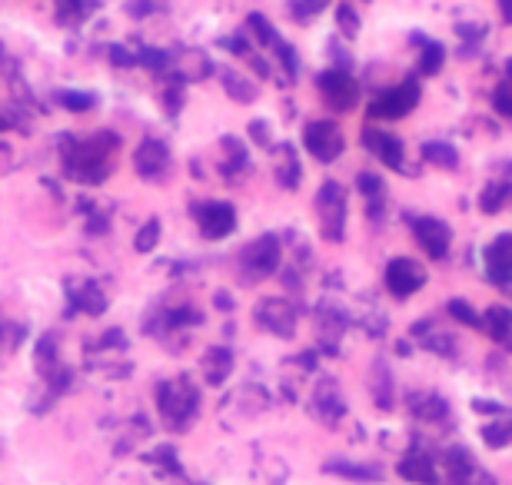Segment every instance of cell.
Returning <instances> with one entry per match:
<instances>
[{
  "instance_id": "cell-40",
  "label": "cell",
  "mask_w": 512,
  "mask_h": 485,
  "mask_svg": "<svg viewBox=\"0 0 512 485\" xmlns=\"http://www.w3.org/2000/svg\"><path fill=\"white\" fill-rule=\"evenodd\" d=\"M499 10H503V20L512 24V0H499Z\"/></svg>"
},
{
  "instance_id": "cell-26",
  "label": "cell",
  "mask_w": 512,
  "mask_h": 485,
  "mask_svg": "<svg viewBox=\"0 0 512 485\" xmlns=\"http://www.w3.org/2000/svg\"><path fill=\"white\" fill-rule=\"evenodd\" d=\"M276 177L286 190H296L300 187V163H296V150L290 143H283L280 147V167H276Z\"/></svg>"
},
{
  "instance_id": "cell-38",
  "label": "cell",
  "mask_w": 512,
  "mask_h": 485,
  "mask_svg": "<svg viewBox=\"0 0 512 485\" xmlns=\"http://www.w3.org/2000/svg\"><path fill=\"white\" fill-rule=\"evenodd\" d=\"M250 137L256 140V143H260V147H270V133H266V123L260 120V123H250Z\"/></svg>"
},
{
  "instance_id": "cell-1",
  "label": "cell",
  "mask_w": 512,
  "mask_h": 485,
  "mask_svg": "<svg viewBox=\"0 0 512 485\" xmlns=\"http://www.w3.org/2000/svg\"><path fill=\"white\" fill-rule=\"evenodd\" d=\"M114 153H117L114 133H97V137L80 140L67 150L64 167L80 183H100L110 173V167H114Z\"/></svg>"
},
{
  "instance_id": "cell-8",
  "label": "cell",
  "mask_w": 512,
  "mask_h": 485,
  "mask_svg": "<svg viewBox=\"0 0 512 485\" xmlns=\"http://www.w3.org/2000/svg\"><path fill=\"white\" fill-rule=\"evenodd\" d=\"M426 286V270L409 256H396V260L386 263V290L396 299H406L419 293Z\"/></svg>"
},
{
  "instance_id": "cell-6",
  "label": "cell",
  "mask_w": 512,
  "mask_h": 485,
  "mask_svg": "<svg viewBox=\"0 0 512 485\" xmlns=\"http://www.w3.org/2000/svg\"><path fill=\"white\" fill-rule=\"evenodd\" d=\"M303 147L310 150L313 160L333 163L343 157L346 140H343V130L336 127L333 120H313V123H306V130H303Z\"/></svg>"
},
{
  "instance_id": "cell-36",
  "label": "cell",
  "mask_w": 512,
  "mask_h": 485,
  "mask_svg": "<svg viewBox=\"0 0 512 485\" xmlns=\"http://www.w3.org/2000/svg\"><path fill=\"white\" fill-rule=\"evenodd\" d=\"M160 243V220H150V223H143L140 226V233H137V253H150L153 246Z\"/></svg>"
},
{
  "instance_id": "cell-7",
  "label": "cell",
  "mask_w": 512,
  "mask_h": 485,
  "mask_svg": "<svg viewBox=\"0 0 512 485\" xmlns=\"http://www.w3.org/2000/svg\"><path fill=\"white\" fill-rule=\"evenodd\" d=\"M416 103H419V84L409 77L406 84L386 90V94H380L370 103V117H376V120H403L406 113L416 107Z\"/></svg>"
},
{
  "instance_id": "cell-30",
  "label": "cell",
  "mask_w": 512,
  "mask_h": 485,
  "mask_svg": "<svg viewBox=\"0 0 512 485\" xmlns=\"http://www.w3.org/2000/svg\"><path fill=\"white\" fill-rule=\"evenodd\" d=\"M446 313L453 316L456 323H463V326H469V329H483V316H479L476 309L466 303V299H449Z\"/></svg>"
},
{
  "instance_id": "cell-23",
  "label": "cell",
  "mask_w": 512,
  "mask_h": 485,
  "mask_svg": "<svg viewBox=\"0 0 512 485\" xmlns=\"http://www.w3.org/2000/svg\"><path fill=\"white\" fill-rule=\"evenodd\" d=\"M84 290H70L67 286V296H70V309H84V313H104L107 309V299L100 296V290L94 283H80Z\"/></svg>"
},
{
  "instance_id": "cell-11",
  "label": "cell",
  "mask_w": 512,
  "mask_h": 485,
  "mask_svg": "<svg viewBox=\"0 0 512 485\" xmlns=\"http://www.w3.org/2000/svg\"><path fill=\"white\" fill-rule=\"evenodd\" d=\"M320 94L333 110L346 113L360 100V84H356L346 70H326V74H320Z\"/></svg>"
},
{
  "instance_id": "cell-17",
  "label": "cell",
  "mask_w": 512,
  "mask_h": 485,
  "mask_svg": "<svg viewBox=\"0 0 512 485\" xmlns=\"http://www.w3.org/2000/svg\"><path fill=\"white\" fill-rule=\"evenodd\" d=\"M310 409H313L316 419L326 422V426H336V422L346 416V402L340 396V386H336L333 379H320L316 389H313Z\"/></svg>"
},
{
  "instance_id": "cell-29",
  "label": "cell",
  "mask_w": 512,
  "mask_h": 485,
  "mask_svg": "<svg viewBox=\"0 0 512 485\" xmlns=\"http://www.w3.org/2000/svg\"><path fill=\"white\" fill-rule=\"evenodd\" d=\"M356 187H360V193L370 200V216L376 220V216H380V203H383V180L376 177V173H360V177H356Z\"/></svg>"
},
{
  "instance_id": "cell-35",
  "label": "cell",
  "mask_w": 512,
  "mask_h": 485,
  "mask_svg": "<svg viewBox=\"0 0 512 485\" xmlns=\"http://www.w3.org/2000/svg\"><path fill=\"white\" fill-rule=\"evenodd\" d=\"M336 24H340V34L346 40H356V34H360V17H356V10L350 4L336 7Z\"/></svg>"
},
{
  "instance_id": "cell-31",
  "label": "cell",
  "mask_w": 512,
  "mask_h": 485,
  "mask_svg": "<svg viewBox=\"0 0 512 485\" xmlns=\"http://www.w3.org/2000/svg\"><path fill=\"white\" fill-rule=\"evenodd\" d=\"M493 107H496V113H503L506 120H512V60L506 64V77L499 80V87L493 94Z\"/></svg>"
},
{
  "instance_id": "cell-33",
  "label": "cell",
  "mask_w": 512,
  "mask_h": 485,
  "mask_svg": "<svg viewBox=\"0 0 512 485\" xmlns=\"http://www.w3.org/2000/svg\"><path fill=\"white\" fill-rule=\"evenodd\" d=\"M223 87H227V94L233 100H240V103H250L256 97V87L240 74H223Z\"/></svg>"
},
{
  "instance_id": "cell-20",
  "label": "cell",
  "mask_w": 512,
  "mask_h": 485,
  "mask_svg": "<svg viewBox=\"0 0 512 485\" xmlns=\"http://www.w3.org/2000/svg\"><path fill=\"white\" fill-rule=\"evenodd\" d=\"M483 326L489 329V336H493L499 346L512 349V309L509 306H489Z\"/></svg>"
},
{
  "instance_id": "cell-10",
  "label": "cell",
  "mask_w": 512,
  "mask_h": 485,
  "mask_svg": "<svg viewBox=\"0 0 512 485\" xmlns=\"http://www.w3.org/2000/svg\"><path fill=\"white\" fill-rule=\"evenodd\" d=\"M200 223V233L207 236V240H223V236H230L237 230V210H233V203H220V200H210V203H200L197 210H193Z\"/></svg>"
},
{
  "instance_id": "cell-12",
  "label": "cell",
  "mask_w": 512,
  "mask_h": 485,
  "mask_svg": "<svg viewBox=\"0 0 512 485\" xmlns=\"http://www.w3.org/2000/svg\"><path fill=\"white\" fill-rule=\"evenodd\" d=\"M413 236L429 260H443L449 246H453V230L443 220H436V216H419V220H413Z\"/></svg>"
},
{
  "instance_id": "cell-15",
  "label": "cell",
  "mask_w": 512,
  "mask_h": 485,
  "mask_svg": "<svg viewBox=\"0 0 512 485\" xmlns=\"http://www.w3.org/2000/svg\"><path fill=\"white\" fill-rule=\"evenodd\" d=\"M363 147L380 157V163H386L389 170H406V150H403V140L393 137L389 130H376V127H366L363 130Z\"/></svg>"
},
{
  "instance_id": "cell-14",
  "label": "cell",
  "mask_w": 512,
  "mask_h": 485,
  "mask_svg": "<svg viewBox=\"0 0 512 485\" xmlns=\"http://www.w3.org/2000/svg\"><path fill=\"white\" fill-rule=\"evenodd\" d=\"M256 323H260L266 333L290 339L296 333V309L286 303V299H263V303L256 306Z\"/></svg>"
},
{
  "instance_id": "cell-22",
  "label": "cell",
  "mask_w": 512,
  "mask_h": 485,
  "mask_svg": "<svg viewBox=\"0 0 512 485\" xmlns=\"http://www.w3.org/2000/svg\"><path fill=\"white\" fill-rule=\"evenodd\" d=\"M423 160L429 167H439V170H456L459 167V153L453 143H443V140H429L423 143Z\"/></svg>"
},
{
  "instance_id": "cell-3",
  "label": "cell",
  "mask_w": 512,
  "mask_h": 485,
  "mask_svg": "<svg viewBox=\"0 0 512 485\" xmlns=\"http://www.w3.org/2000/svg\"><path fill=\"white\" fill-rule=\"evenodd\" d=\"M280 256H283L280 236H273V233L256 236V240L243 246V253H240V276L247 283H260V280H266V276L276 273Z\"/></svg>"
},
{
  "instance_id": "cell-2",
  "label": "cell",
  "mask_w": 512,
  "mask_h": 485,
  "mask_svg": "<svg viewBox=\"0 0 512 485\" xmlns=\"http://www.w3.org/2000/svg\"><path fill=\"white\" fill-rule=\"evenodd\" d=\"M157 409L170 429H180V432L190 429V422L197 419V412H200V389L193 386L187 376L163 379L157 386Z\"/></svg>"
},
{
  "instance_id": "cell-34",
  "label": "cell",
  "mask_w": 512,
  "mask_h": 485,
  "mask_svg": "<svg viewBox=\"0 0 512 485\" xmlns=\"http://www.w3.org/2000/svg\"><path fill=\"white\" fill-rule=\"evenodd\" d=\"M57 100H60V107H67V110H74V113H84V110H90L97 103V97L84 94V90H60Z\"/></svg>"
},
{
  "instance_id": "cell-24",
  "label": "cell",
  "mask_w": 512,
  "mask_h": 485,
  "mask_svg": "<svg viewBox=\"0 0 512 485\" xmlns=\"http://www.w3.org/2000/svg\"><path fill=\"white\" fill-rule=\"evenodd\" d=\"M479 436H483L489 449H509L512 446V419L496 416L493 422H486V426L479 429Z\"/></svg>"
},
{
  "instance_id": "cell-28",
  "label": "cell",
  "mask_w": 512,
  "mask_h": 485,
  "mask_svg": "<svg viewBox=\"0 0 512 485\" xmlns=\"http://www.w3.org/2000/svg\"><path fill=\"white\" fill-rule=\"evenodd\" d=\"M373 396H376V406H380V409L393 406V376H389L386 363L373 366Z\"/></svg>"
},
{
  "instance_id": "cell-4",
  "label": "cell",
  "mask_w": 512,
  "mask_h": 485,
  "mask_svg": "<svg viewBox=\"0 0 512 485\" xmlns=\"http://www.w3.org/2000/svg\"><path fill=\"white\" fill-rule=\"evenodd\" d=\"M316 220L323 240L340 243L346 233V190L336 180H326L316 193Z\"/></svg>"
},
{
  "instance_id": "cell-5",
  "label": "cell",
  "mask_w": 512,
  "mask_h": 485,
  "mask_svg": "<svg viewBox=\"0 0 512 485\" xmlns=\"http://www.w3.org/2000/svg\"><path fill=\"white\" fill-rule=\"evenodd\" d=\"M443 482L446 485H499L489 472L479 466V459L463 446L443 449Z\"/></svg>"
},
{
  "instance_id": "cell-19",
  "label": "cell",
  "mask_w": 512,
  "mask_h": 485,
  "mask_svg": "<svg viewBox=\"0 0 512 485\" xmlns=\"http://www.w3.org/2000/svg\"><path fill=\"white\" fill-rule=\"evenodd\" d=\"M409 412H413V419L419 422H433V426H439V422L449 419V402L443 396H436V392H413V396L406 399Z\"/></svg>"
},
{
  "instance_id": "cell-16",
  "label": "cell",
  "mask_w": 512,
  "mask_h": 485,
  "mask_svg": "<svg viewBox=\"0 0 512 485\" xmlns=\"http://www.w3.org/2000/svg\"><path fill=\"white\" fill-rule=\"evenodd\" d=\"M486 273L489 280L506 286V293H512V233H499L486 246Z\"/></svg>"
},
{
  "instance_id": "cell-9",
  "label": "cell",
  "mask_w": 512,
  "mask_h": 485,
  "mask_svg": "<svg viewBox=\"0 0 512 485\" xmlns=\"http://www.w3.org/2000/svg\"><path fill=\"white\" fill-rule=\"evenodd\" d=\"M399 479L413 482V485H443V472H439V462L429 449L413 446L403 459L396 462Z\"/></svg>"
},
{
  "instance_id": "cell-37",
  "label": "cell",
  "mask_w": 512,
  "mask_h": 485,
  "mask_svg": "<svg viewBox=\"0 0 512 485\" xmlns=\"http://www.w3.org/2000/svg\"><path fill=\"white\" fill-rule=\"evenodd\" d=\"M320 10H326V0H290V14L293 20H310L313 14H320Z\"/></svg>"
},
{
  "instance_id": "cell-27",
  "label": "cell",
  "mask_w": 512,
  "mask_h": 485,
  "mask_svg": "<svg viewBox=\"0 0 512 485\" xmlns=\"http://www.w3.org/2000/svg\"><path fill=\"white\" fill-rule=\"evenodd\" d=\"M509 193H512V187L506 180H496V183H489V187L483 190V196H479V210H483L486 216H496L499 210L506 206V200H509Z\"/></svg>"
},
{
  "instance_id": "cell-32",
  "label": "cell",
  "mask_w": 512,
  "mask_h": 485,
  "mask_svg": "<svg viewBox=\"0 0 512 485\" xmlns=\"http://www.w3.org/2000/svg\"><path fill=\"white\" fill-rule=\"evenodd\" d=\"M247 24H250L253 37H256V44H260V47H276V44H280V37H276L273 24H270V20H266L263 14H250V17H247Z\"/></svg>"
},
{
  "instance_id": "cell-13",
  "label": "cell",
  "mask_w": 512,
  "mask_h": 485,
  "mask_svg": "<svg viewBox=\"0 0 512 485\" xmlns=\"http://www.w3.org/2000/svg\"><path fill=\"white\" fill-rule=\"evenodd\" d=\"M133 167H137L140 177H143V180H150V183L167 180V173H170V167H173L167 143H160V140H143V143H140V150H137V157H133Z\"/></svg>"
},
{
  "instance_id": "cell-39",
  "label": "cell",
  "mask_w": 512,
  "mask_h": 485,
  "mask_svg": "<svg viewBox=\"0 0 512 485\" xmlns=\"http://www.w3.org/2000/svg\"><path fill=\"white\" fill-rule=\"evenodd\" d=\"M473 406H476V412H493V416H503V412H506L499 402H486V399H476Z\"/></svg>"
},
{
  "instance_id": "cell-21",
  "label": "cell",
  "mask_w": 512,
  "mask_h": 485,
  "mask_svg": "<svg viewBox=\"0 0 512 485\" xmlns=\"http://www.w3.org/2000/svg\"><path fill=\"white\" fill-rule=\"evenodd\" d=\"M230 369H233V356H230V349H210L207 356H203V376H207V383L210 386H220L223 379L230 376Z\"/></svg>"
},
{
  "instance_id": "cell-25",
  "label": "cell",
  "mask_w": 512,
  "mask_h": 485,
  "mask_svg": "<svg viewBox=\"0 0 512 485\" xmlns=\"http://www.w3.org/2000/svg\"><path fill=\"white\" fill-rule=\"evenodd\" d=\"M416 44L423 47V50H419V54H423V60H419V74L433 77L436 70L443 67V60H446L443 44H436V40H426V37H416Z\"/></svg>"
},
{
  "instance_id": "cell-18",
  "label": "cell",
  "mask_w": 512,
  "mask_h": 485,
  "mask_svg": "<svg viewBox=\"0 0 512 485\" xmlns=\"http://www.w3.org/2000/svg\"><path fill=\"white\" fill-rule=\"evenodd\" d=\"M323 472L326 476H336V479H350V482H383L386 479L383 466H376V462H356V459H330V462H323Z\"/></svg>"
}]
</instances>
